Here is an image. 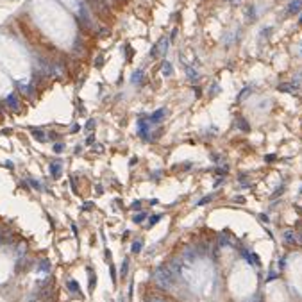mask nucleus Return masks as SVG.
Segmentation results:
<instances>
[{"instance_id":"nucleus-1","label":"nucleus","mask_w":302,"mask_h":302,"mask_svg":"<svg viewBox=\"0 0 302 302\" xmlns=\"http://www.w3.org/2000/svg\"><path fill=\"white\" fill-rule=\"evenodd\" d=\"M79 25L84 31H93V18H91V13L86 4L79 6Z\"/></svg>"},{"instance_id":"nucleus-2","label":"nucleus","mask_w":302,"mask_h":302,"mask_svg":"<svg viewBox=\"0 0 302 302\" xmlns=\"http://www.w3.org/2000/svg\"><path fill=\"white\" fill-rule=\"evenodd\" d=\"M168 43H170V39L168 38H161L154 46H152V50H150V57L152 59H157V57H161V56H165L166 52H168Z\"/></svg>"},{"instance_id":"nucleus-3","label":"nucleus","mask_w":302,"mask_h":302,"mask_svg":"<svg viewBox=\"0 0 302 302\" xmlns=\"http://www.w3.org/2000/svg\"><path fill=\"white\" fill-rule=\"evenodd\" d=\"M136 129H138V136L141 138V139H145V141H150V122L149 120H138L136 122Z\"/></svg>"},{"instance_id":"nucleus-4","label":"nucleus","mask_w":302,"mask_h":302,"mask_svg":"<svg viewBox=\"0 0 302 302\" xmlns=\"http://www.w3.org/2000/svg\"><path fill=\"white\" fill-rule=\"evenodd\" d=\"M165 116H166V107H159V109H156L150 114L149 122H150V125H157V124H161L163 120H165Z\"/></svg>"},{"instance_id":"nucleus-5","label":"nucleus","mask_w":302,"mask_h":302,"mask_svg":"<svg viewBox=\"0 0 302 302\" xmlns=\"http://www.w3.org/2000/svg\"><path fill=\"white\" fill-rule=\"evenodd\" d=\"M143 77H145V72H143L141 68H138L136 72L132 74V77H131V82L132 84H143V81H145Z\"/></svg>"},{"instance_id":"nucleus-6","label":"nucleus","mask_w":302,"mask_h":302,"mask_svg":"<svg viewBox=\"0 0 302 302\" xmlns=\"http://www.w3.org/2000/svg\"><path fill=\"white\" fill-rule=\"evenodd\" d=\"M50 173H52L54 179L61 177V161H52L50 163Z\"/></svg>"},{"instance_id":"nucleus-7","label":"nucleus","mask_w":302,"mask_h":302,"mask_svg":"<svg viewBox=\"0 0 302 302\" xmlns=\"http://www.w3.org/2000/svg\"><path fill=\"white\" fill-rule=\"evenodd\" d=\"M161 74L165 75V77H172L173 75V66H172V63L163 61V64H161Z\"/></svg>"},{"instance_id":"nucleus-8","label":"nucleus","mask_w":302,"mask_h":302,"mask_svg":"<svg viewBox=\"0 0 302 302\" xmlns=\"http://www.w3.org/2000/svg\"><path fill=\"white\" fill-rule=\"evenodd\" d=\"M300 9H302V0H293V2L288 6L290 14H297V13H300Z\"/></svg>"},{"instance_id":"nucleus-9","label":"nucleus","mask_w":302,"mask_h":302,"mask_svg":"<svg viewBox=\"0 0 302 302\" xmlns=\"http://www.w3.org/2000/svg\"><path fill=\"white\" fill-rule=\"evenodd\" d=\"M236 125H238V127H240L241 131H250V125H248V124L245 122V118H241V116H240V118L236 120Z\"/></svg>"},{"instance_id":"nucleus-10","label":"nucleus","mask_w":302,"mask_h":302,"mask_svg":"<svg viewBox=\"0 0 302 302\" xmlns=\"http://www.w3.org/2000/svg\"><path fill=\"white\" fill-rule=\"evenodd\" d=\"M186 72H188V79H190V81H197V79H198V74L195 72V70H191L190 66L186 68Z\"/></svg>"},{"instance_id":"nucleus-11","label":"nucleus","mask_w":302,"mask_h":302,"mask_svg":"<svg viewBox=\"0 0 302 302\" xmlns=\"http://www.w3.org/2000/svg\"><path fill=\"white\" fill-rule=\"evenodd\" d=\"M145 216H147L145 213H138V215H134V218H132V222H134V223H141V222L145 220Z\"/></svg>"},{"instance_id":"nucleus-12","label":"nucleus","mask_w":302,"mask_h":302,"mask_svg":"<svg viewBox=\"0 0 302 302\" xmlns=\"http://www.w3.org/2000/svg\"><path fill=\"white\" fill-rule=\"evenodd\" d=\"M127 272H129V259H125V261H124L122 270H120V275H122V277H125V275H127Z\"/></svg>"},{"instance_id":"nucleus-13","label":"nucleus","mask_w":302,"mask_h":302,"mask_svg":"<svg viewBox=\"0 0 302 302\" xmlns=\"http://www.w3.org/2000/svg\"><path fill=\"white\" fill-rule=\"evenodd\" d=\"M159 220H161V215H154V216L149 220V227H154V225H156Z\"/></svg>"},{"instance_id":"nucleus-14","label":"nucleus","mask_w":302,"mask_h":302,"mask_svg":"<svg viewBox=\"0 0 302 302\" xmlns=\"http://www.w3.org/2000/svg\"><path fill=\"white\" fill-rule=\"evenodd\" d=\"M141 245H143V243L139 241V240H138V241H134V243H132V252H134V254H138L139 250H141Z\"/></svg>"},{"instance_id":"nucleus-15","label":"nucleus","mask_w":302,"mask_h":302,"mask_svg":"<svg viewBox=\"0 0 302 302\" xmlns=\"http://www.w3.org/2000/svg\"><path fill=\"white\" fill-rule=\"evenodd\" d=\"M68 288L72 290L74 293H77V291H79V284H77L75 281H68Z\"/></svg>"},{"instance_id":"nucleus-16","label":"nucleus","mask_w":302,"mask_h":302,"mask_svg":"<svg viewBox=\"0 0 302 302\" xmlns=\"http://www.w3.org/2000/svg\"><path fill=\"white\" fill-rule=\"evenodd\" d=\"M95 125H97V122H95V120H88V122H86V131L95 129Z\"/></svg>"},{"instance_id":"nucleus-17","label":"nucleus","mask_w":302,"mask_h":302,"mask_svg":"<svg viewBox=\"0 0 302 302\" xmlns=\"http://www.w3.org/2000/svg\"><path fill=\"white\" fill-rule=\"evenodd\" d=\"M63 150H64V145H63V143H56V145H54V152H57V154H61Z\"/></svg>"},{"instance_id":"nucleus-18","label":"nucleus","mask_w":302,"mask_h":302,"mask_svg":"<svg viewBox=\"0 0 302 302\" xmlns=\"http://www.w3.org/2000/svg\"><path fill=\"white\" fill-rule=\"evenodd\" d=\"M34 138H38L39 141H45V136H43V132H41V131H34Z\"/></svg>"},{"instance_id":"nucleus-19","label":"nucleus","mask_w":302,"mask_h":302,"mask_svg":"<svg viewBox=\"0 0 302 302\" xmlns=\"http://www.w3.org/2000/svg\"><path fill=\"white\" fill-rule=\"evenodd\" d=\"M102 64H104V57H102V56H99V57L95 59V66H97V68H100Z\"/></svg>"},{"instance_id":"nucleus-20","label":"nucleus","mask_w":302,"mask_h":302,"mask_svg":"<svg viewBox=\"0 0 302 302\" xmlns=\"http://www.w3.org/2000/svg\"><path fill=\"white\" fill-rule=\"evenodd\" d=\"M86 143H88V145H93V143H95V134H89L88 139H86Z\"/></svg>"},{"instance_id":"nucleus-21","label":"nucleus","mask_w":302,"mask_h":302,"mask_svg":"<svg viewBox=\"0 0 302 302\" xmlns=\"http://www.w3.org/2000/svg\"><path fill=\"white\" fill-rule=\"evenodd\" d=\"M279 89H281V91H286V93H288V91L291 89V86H290V84H281V86H279Z\"/></svg>"},{"instance_id":"nucleus-22","label":"nucleus","mask_w":302,"mask_h":302,"mask_svg":"<svg viewBox=\"0 0 302 302\" xmlns=\"http://www.w3.org/2000/svg\"><path fill=\"white\" fill-rule=\"evenodd\" d=\"M177 32H179V29L175 27V29L172 31V34H170V41H175V38H177Z\"/></svg>"},{"instance_id":"nucleus-23","label":"nucleus","mask_w":302,"mask_h":302,"mask_svg":"<svg viewBox=\"0 0 302 302\" xmlns=\"http://www.w3.org/2000/svg\"><path fill=\"white\" fill-rule=\"evenodd\" d=\"M132 209H139V207H141V202H139V200H136V202H132V206H131Z\"/></svg>"},{"instance_id":"nucleus-24","label":"nucleus","mask_w":302,"mask_h":302,"mask_svg":"<svg viewBox=\"0 0 302 302\" xmlns=\"http://www.w3.org/2000/svg\"><path fill=\"white\" fill-rule=\"evenodd\" d=\"M74 154H75V156L82 154V147H81V145H77V147H75V150H74Z\"/></svg>"},{"instance_id":"nucleus-25","label":"nucleus","mask_w":302,"mask_h":302,"mask_svg":"<svg viewBox=\"0 0 302 302\" xmlns=\"http://www.w3.org/2000/svg\"><path fill=\"white\" fill-rule=\"evenodd\" d=\"M91 207H93V204H91V202H86L82 209H84V211H89V209H91Z\"/></svg>"},{"instance_id":"nucleus-26","label":"nucleus","mask_w":302,"mask_h":302,"mask_svg":"<svg viewBox=\"0 0 302 302\" xmlns=\"http://www.w3.org/2000/svg\"><path fill=\"white\" fill-rule=\"evenodd\" d=\"M93 145H95V143H93ZM95 150H97V152H102V150H104V147H102L100 143H97V145H95Z\"/></svg>"},{"instance_id":"nucleus-27","label":"nucleus","mask_w":302,"mask_h":302,"mask_svg":"<svg viewBox=\"0 0 302 302\" xmlns=\"http://www.w3.org/2000/svg\"><path fill=\"white\" fill-rule=\"evenodd\" d=\"M77 131H81V125H79V124H75V125L72 127V132H77Z\"/></svg>"},{"instance_id":"nucleus-28","label":"nucleus","mask_w":302,"mask_h":302,"mask_svg":"<svg viewBox=\"0 0 302 302\" xmlns=\"http://www.w3.org/2000/svg\"><path fill=\"white\" fill-rule=\"evenodd\" d=\"M49 136H50V138H52V139H57V138H59V132H50V134H49Z\"/></svg>"},{"instance_id":"nucleus-29","label":"nucleus","mask_w":302,"mask_h":302,"mask_svg":"<svg viewBox=\"0 0 302 302\" xmlns=\"http://www.w3.org/2000/svg\"><path fill=\"white\" fill-rule=\"evenodd\" d=\"M298 23H300V25H302V14H300V18H298Z\"/></svg>"},{"instance_id":"nucleus-30","label":"nucleus","mask_w":302,"mask_h":302,"mask_svg":"<svg viewBox=\"0 0 302 302\" xmlns=\"http://www.w3.org/2000/svg\"><path fill=\"white\" fill-rule=\"evenodd\" d=\"M231 2H240V0H231Z\"/></svg>"}]
</instances>
